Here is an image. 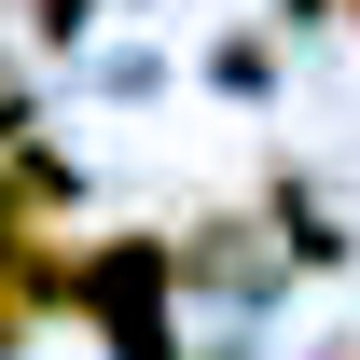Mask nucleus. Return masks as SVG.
I'll return each mask as SVG.
<instances>
[{"instance_id":"1","label":"nucleus","mask_w":360,"mask_h":360,"mask_svg":"<svg viewBox=\"0 0 360 360\" xmlns=\"http://www.w3.org/2000/svg\"><path fill=\"white\" fill-rule=\"evenodd\" d=\"M42 28H84V0H42Z\"/></svg>"}]
</instances>
